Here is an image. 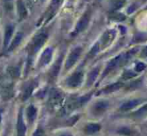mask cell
Segmentation results:
<instances>
[{
    "label": "cell",
    "mask_w": 147,
    "mask_h": 136,
    "mask_svg": "<svg viewBox=\"0 0 147 136\" xmlns=\"http://www.w3.org/2000/svg\"><path fill=\"white\" fill-rule=\"evenodd\" d=\"M37 85V82L36 80H31L28 83H26L25 85L23 86V89H22V93H21V99L23 101L27 100L28 98L31 96L32 92L34 91L35 87Z\"/></svg>",
    "instance_id": "cell-10"
},
{
    "label": "cell",
    "mask_w": 147,
    "mask_h": 136,
    "mask_svg": "<svg viewBox=\"0 0 147 136\" xmlns=\"http://www.w3.org/2000/svg\"><path fill=\"white\" fill-rule=\"evenodd\" d=\"M146 114H147V103L141 105L137 110L134 111L133 113H131V116L135 117V118H139V117H143Z\"/></svg>",
    "instance_id": "cell-24"
},
{
    "label": "cell",
    "mask_w": 147,
    "mask_h": 136,
    "mask_svg": "<svg viewBox=\"0 0 147 136\" xmlns=\"http://www.w3.org/2000/svg\"><path fill=\"white\" fill-rule=\"evenodd\" d=\"M142 83V79L140 78L139 80H135V81H132L131 83L127 84L125 85V89L126 90H133V89H136L137 87H139Z\"/></svg>",
    "instance_id": "cell-28"
},
{
    "label": "cell",
    "mask_w": 147,
    "mask_h": 136,
    "mask_svg": "<svg viewBox=\"0 0 147 136\" xmlns=\"http://www.w3.org/2000/svg\"><path fill=\"white\" fill-rule=\"evenodd\" d=\"M117 133L121 136H138V131L130 126H122L117 129Z\"/></svg>",
    "instance_id": "cell-16"
},
{
    "label": "cell",
    "mask_w": 147,
    "mask_h": 136,
    "mask_svg": "<svg viewBox=\"0 0 147 136\" xmlns=\"http://www.w3.org/2000/svg\"><path fill=\"white\" fill-rule=\"evenodd\" d=\"M83 130L85 134L93 135L101 130V124H99V123H88L84 126Z\"/></svg>",
    "instance_id": "cell-17"
},
{
    "label": "cell",
    "mask_w": 147,
    "mask_h": 136,
    "mask_svg": "<svg viewBox=\"0 0 147 136\" xmlns=\"http://www.w3.org/2000/svg\"><path fill=\"white\" fill-rule=\"evenodd\" d=\"M146 68V65L144 64L143 62H138L135 64V67H134V71L136 72V73H140V72H142L144 69Z\"/></svg>",
    "instance_id": "cell-32"
},
{
    "label": "cell",
    "mask_w": 147,
    "mask_h": 136,
    "mask_svg": "<svg viewBox=\"0 0 147 136\" xmlns=\"http://www.w3.org/2000/svg\"><path fill=\"white\" fill-rule=\"evenodd\" d=\"M143 101H144V99H142V98L130 99L120 105L119 111H121V112H128V111H131V110H133V109H135L136 107H138V105H141L142 103H143Z\"/></svg>",
    "instance_id": "cell-8"
},
{
    "label": "cell",
    "mask_w": 147,
    "mask_h": 136,
    "mask_svg": "<svg viewBox=\"0 0 147 136\" xmlns=\"http://www.w3.org/2000/svg\"><path fill=\"white\" fill-rule=\"evenodd\" d=\"M146 126H147V123H146Z\"/></svg>",
    "instance_id": "cell-40"
},
{
    "label": "cell",
    "mask_w": 147,
    "mask_h": 136,
    "mask_svg": "<svg viewBox=\"0 0 147 136\" xmlns=\"http://www.w3.org/2000/svg\"><path fill=\"white\" fill-rule=\"evenodd\" d=\"M52 55H53V49L51 47H47L42 52V54H41L40 59H39L38 67H44L47 64H49V62L52 59Z\"/></svg>",
    "instance_id": "cell-11"
},
{
    "label": "cell",
    "mask_w": 147,
    "mask_h": 136,
    "mask_svg": "<svg viewBox=\"0 0 147 136\" xmlns=\"http://www.w3.org/2000/svg\"><path fill=\"white\" fill-rule=\"evenodd\" d=\"M99 72H100V67H96L94 68L93 70H91L88 74V77H87V81H86V85L87 87L91 86L95 81H96L97 77L99 75Z\"/></svg>",
    "instance_id": "cell-21"
},
{
    "label": "cell",
    "mask_w": 147,
    "mask_h": 136,
    "mask_svg": "<svg viewBox=\"0 0 147 136\" xmlns=\"http://www.w3.org/2000/svg\"><path fill=\"white\" fill-rule=\"evenodd\" d=\"M22 39H23V33H22V32H17L15 36H14V39L12 40L11 44H10L9 47L7 48L8 52H11V51H13L14 49H15L16 47L20 44V42L22 41Z\"/></svg>",
    "instance_id": "cell-22"
},
{
    "label": "cell",
    "mask_w": 147,
    "mask_h": 136,
    "mask_svg": "<svg viewBox=\"0 0 147 136\" xmlns=\"http://www.w3.org/2000/svg\"><path fill=\"white\" fill-rule=\"evenodd\" d=\"M140 56H141L142 58H145V57H147V46L142 49L141 53H140Z\"/></svg>",
    "instance_id": "cell-34"
},
{
    "label": "cell",
    "mask_w": 147,
    "mask_h": 136,
    "mask_svg": "<svg viewBox=\"0 0 147 136\" xmlns=\"http://www.w3.org/2000/svg\"><path fill=\"white\" fill-rule=\"evenodd\" d=\"M32 136H45V130L43 129L42 126H39L38 128L34 131Z\"/></svg>",
    "instance_id": "cell-33"
},
{
    "label": "cell",
    "mask_w": 147,
    "mask_h": 136,
    "mask_svg": "<svg viewBox=\"0 0 147 136\" xmlns=\"http://www.w3.org/2000/svg\"><path fill=\"white\" fill-rule=\"evenodd\" d=\"M109 19L115 22H120V21H124L126 19V16L122 13H119V12H114V13H111L109 15Z\"/></svg>",
    "instance_id": "cell-26"
},
{
    "label": "cell",
    "mask_w": 147,
    "mask_h": 136,
    "mask_svg": "<svg viewBox=\"0 0 147 136\" xmlns=\"http://www.w3.org/2000/svg\"><path fill=\"white\" fill-rule=\"evenodd\" d=\"M62 1H63V0H52V1H51V5H50L51 15H50V17L53 15V13H55V11H56V9L59 7V5L61 4Z\"/></svg>",
    "instance_id": "cell-30"
},
{
    "label": "cell",
    "mask_w": 147,
    "mask_h": 136,
    "mask_svg": "<svg viewBox=\"0 0 147 136\" xmlns=\"http://www.w3.org/2000/svg\"><path fill=\"white\" fill-rule=\"evenodd\" d=\"M2 110H0V123H1V120H2Z\"/></svg>",
    "instance_id": "cell-37"
},
{
    "label": "cell",
    "mask_w": 147,
    "mask_h": 136,
    "mask_svg": "<svg viewBox=\"0 0 147 136\" xmlns=\"http://www.w3.org/2000/svg\"><path fill=\"white\" fill-rule=\"evenodd\" d=\"M26 1H27V3L29 4V6H33V4L35 3L36 0H26Z\"/></svg>",
    "instance_id": "cell-35"
},
{
    "label": "cell",
    "mask_w": 147,
    "mask_h": 136,
    "mask_svg": "<svg viewBox=\"0 0 147 136\" xmlns=\"http://www.w3.org/2000/svg\"><path fill=\"white\" fill-rule=\"evenodd\" d=\"M115 36H116V31L114 29H110L105 31L102 34V36H101L100 41H99L101 49H105L106 47H108L115 39Z\"/></svg>",
    "instance_id": "cell-7"
},
{
    "label": "cell",
    "mask_w": 147,
    "mask_h": 136,
    "mask_svg": "<svg viewBox=\"0 0 147 136\" xmlns=\"http://www.w3.org/2000/svg\"><path fill=\"white\" fill-rule=\"evenodd\" d=\"M7 73L11 78L15 79L20 76V67L19 66H9L7 68Z\"/></svg>",
    "instance_id": "cell-25"
},
{
    "label": "cell",
    "mask_w": 147,
    "mask_h": 136,
    "mask_svg": "<svg viewBox=\"0 0 147 136\" xmlns=\"http://www.w3.org/2000/svg\"><path fill=\"white\" fill-rule=\"evenodd\" d=\"M14 32V26L12 24L6 26L5 32H4V39H3V48L6 49L7 47H9V42L10 39L12 37V34Z\"/></svg>",
    "instance_id": "cell-15"
},
{
    "label": "cell",
    "mask_w": 147,
    "mask_h": 136,
    "mask_svg": "<svg viewBox=\"0 0 147 136\" xmlns=\"http://www.w3.org/2000/svg\"><path fill=\"white\" fill-rule=\"evenodd\" d=\"M37 108L34 106V105H29V106L26 108V111H25V114H26V119L29 123H33L35 121L37 117Z\"/></svg>",
    "instance_id": "cell-18"
},
{
    "label": "cell",
    "mask_w": 147,
    "mask_h": 136,
    "mask_svg": "<svg viewBox=\"0 0 147 136\" xmlns=\"http://www.w3.org/2000/svg\"><path fill=\"white\" fill-rule=\"evenodd\" d=\"M17 136H26V124L25 121H24L23 117V112L22 110L19 111L17 117Z\"/></svg>",
    "instance_id": "cell-12"
},
{
    "label": "cell",
    "mask_w": 147,
    "mask_h": 136,
    "mask_svg": "<svg viewBox=\"0 0 147 136\" xmlns=\"http://www.w3.org/2000/svg\"><path fill=\"white\" fill-rule=\"evenodd\" d=\"M147 40V35L144 33H138L133 37V43H137V42H143V41Z\"/></svg>",
    "instance_id": "cell-31"
},
{
    "label": "cell",
    "mask_w": 147,
    "mask_h": 136,
    "mask_svg": "<svg viewBox=\"0 0 147 136\" xmlns=\"http://www.w3.org/2000/svg\"><path fill=\"white\" fill-rule=\"evenodd\" d=\"M125 3H126V0H113L110 6V13L116 12L117 10H119L120 8L123 7Z\"/></svg>",
    "instance_id": "cell-23"
},
{
    "label": "cell",
    "mask_w": 147,
    "mask_h": 136,
    "mask_svg": "<svg viewBox=\"0 0 147 136\" xmlns=\"http://www.w3.org/2000/svg\"><path fill=\"white\" fill-rule=\"evenodd\" d=\"M124 86L123 82L122 81H118V82H115V83H112V84H109L107 85L106 87H104L102 90L100 91V93L102 94H109V93H112V92H115V91H118L119 89H121L122 87Z\"/></svg>",
    "instance_id": "cell-14"
},
{
    "label": "cell",
    "mask_w": 147,
    "mask_h": 136,
    "mask_svg": "<svg viewBox=\"0 0 147 136\" xmlns=\"http://www.w3.org/2000/svg\"><path fill=\"white\" fill-rule=\"evenodd\" d=\"M124 64V61H123V54H119L117 55L116 57H114V58H112L110 61H109L108 63H107L106 67H105L104 71H103L102 73V79L104 77H106L107 75H108L110 72H112L113 70H115L118 66H120V65Z\"/></svg>",
    "instance_id": "cell-5"
},
{
    "label": "cell",
    "mask_w": 147,
    "mask_h": 136,
    "mask_svg": "<svg viewBox=\"0 0 147 136\" xmlns=\"http://www.w3.org/2000/svg\"><path fill=\"white\" fill-rule=\"evenodd\" d=\"M84 73L83 71H76L73 74L69 76L67 79L65 80V84L67 87L69 88H77L83 82Z\"/></svg>",
    "instance_id": "cell-3"
},
{
    "label": "cell",
    "mask_w": 147,
    "mask_h": 136,
    "mask_svg": "<svg viewBox=\"0 0 147 136\" xmlns=\"http://www.w3.org/2000/svg\"><path fill=\"white\" fill-rule=\"evenodd\" d=\"M109 108V102L107 100H98L91 106V114L95 117L102 116Z\"/></svg>",
    "instance_id": "cell-4"
},
{
    "label": "cell",
    "mask_w": 147,
    "mask_h": 136,
    "mask_svg": "<svg viewBox=\"0 0 147 136\" xmlns=\"http://www.w3.org/2000/svg\"><path fill=\"white\" fill-rule=\"evenodd\" d=\"M41 1H44V0H41Z\"/></svg>",
    "instance_id": "cell-39"
},
{
    "label": "cell",
    "mask_w": 147,
    "mask_h": 136,
    "mask_svg": "<svg viewBox=\"0 0 147 136\" xmlns=\"http://www.w3.org/2000/svg\"><path fill=\"white\" fill-rule=\"evenodd\" d=\"M1 96L4 100H8L13 96V87L12 84H5L1 88Z\"/></svg>",
    "instance_id": "cell-20"
},
{
    "label": "cell",
    "mask_w": 147,
    "mask_h": 136,
    "mask_svg": "<svg viewBox=\"0 0 147 136\" xmlns=\"http://www.w3.org/2000/svg\"><path fill=\"white\" fill-rule=\"evenodd\" d=\"M47 38H48L47 33L41 32V33L37 34L36 36L32 39V41H31V43L29 45V50H28L29 51V52H28V59H29L28 65L30 64L31 60H32L33 57L36 55V53L38 52V51L41 49V47L44 45V43L46 42Z\"/></svg>",
    "instance_id": "cell-1"
},
{
    "label": "cell",
    "mask_w": 147,
    "mask_h": 136,
    "mask_svg": "<svg viewBox=\"0 0 147 136\" xmlns=\"http://www.w3.org/2000/svg\"><path fill=\"white\" fill-rule=\"evenodd\" d=\"M17 14L20 21L27 17V14H28L27 8H26L25 4L23 3L22 0H18L17 1Z\"/></svg>",
    "instance_id": "cell-19"
},
{
    "label": "cell",
    "mask_w": 147,
    "mask_h": 136,
    "mask_svg": "<svg viewBox=\"0 0 147 136\" xmlns=\"http://www.w3.org/2000/svg\"><path fill=\"white\" fill-rule=\"evenodd\" d=\"M98 1H100V0H98Z\"/></svg>",
    "instance_id": "cell-41"
},
{
    "label": "cell",
    "mask_w": 147,
    "mask_h": 136,
    "mask_svg": "<svg viewBox=\"0 0 147 136\" xmlns=\"http://www.w3.org/2000/svg\"><path fill=\"white\" fill-rule=\"evenodd\" d=\"M4 1H5V2H6V3H7V2H11V1H12V0H4Z\"/></svg>",
    "instance_id": "cell-38"
},
{
    "label": "cell",
    "mask_w": 147,
    "mask_h": 136,
    "mask_svg": "<svg viewBox=\"0 0 147 136\" xmlns=\"http://www.w3.org/2000/svg\"><path fill=\"white\" fill-rule=\"evenodd\" d=\"M137 75L135 71H131V70H125L122 74V80H130L134 78Z\"/></svg>",
    "instance_id": "cell-29"
},
{
    "label": "cell",
    "mask_w": 147,
    "mask_h": 136,
    "mask_svg": "<svg viewBox=\"0 0 147 136\" xmlns=\"http://www.w3.org/2000/svg\"><path fill=\"white\" fill-rule=\"evenodd\" d=\"M62 59H63V55H61V56L57 59L56 62L54 63V65L51 67L50 71H49V78H50V80H55V79H56L57 75H58V73L60 71V68H61Z\"/></svg>",
    "instance_id": "cell-13"
},
{
    "label": "cell",
    "mask_w": 147,
    "mask_h": 136,
    "mask_svg": "<svg viewBox=\"0 0 147 136\" xmlns=\"http://www.w3.org/2000/svg\"><path fill=\"white\" fill-rule=\"evenodd\" d=\"M81 53H82V47L77 46L74 49H72V51L70 52V54L68 55L67 59H66L65 70H69L70 68H72L74 66V64H75L78 59H79Z\"/></svg>",
    "instance_id": "cell-6"
},
{
    "label": "cell",
    "mask_w": 147,
    "mask_h": 136,
    "mask_svg": "<svg viewBox=\"0 0 147 136\" xmlns=\"http://www.w3.org/2000/svg\"><path fill=\"white\" fill-rule=\"evenodd\" d=\"M62 100H63V95L62 93L57 89H52L49 92V98L48 102L50 104V106L55 107L58 106L59 104H61Z\"/></svg>",
    "instance_id": "cell-9"
},
{
    "label": "cell",
    "mask_w": 147,
    "mask_h": 136,
    "mask_svg": "<svg viewBox=\"0 0 147 136\" xmlns=\"http://www.w3.org/2000/svg\"><path fill=\"white\" fill-rule=\"evenodd\" d=\"M100 49H101L100 43L96 42L94 45H93L92 48L90 49V51H89V53H88V55H87V58H93L95 55L98 54V52L100 51Z\"/></svg>",
    "instance_id": "cell-27"
},
{
    "label": "cell",
    "mask_w": 147,
    "mask_h": 136,
    "mask_svg": "<svg viewBox=\"0 0 147 136\" xmlns=\"http://www.w3.org/2000/svg\"><path fill=\"white\" fill-rule=\"evenodd\" d=\"M60 136H73L71 134V133H68V132H65V133H62Z\"/></svg>",
    "instance_id": "cell-36"
},
{
    "label": "cell",
    "mask_w": 147,
    "mask_h": 136,
    "mask_svg": "<svg viewBox=\"0 0 147 136\" xmlns=\"http://www.w3.org/2000/svg\"><path fill=\"white\" fill-rule=\"evenodd\" d=\"M90 18H91V10L88 9L87 11H85V13L80 17V19L78 20L77 24L75 26V29L72 32V36H76L77 34L83 32L84 30L87 28L89 22H90Z\"/></svg>",
    "instance_id": "cell-2"
}]
</instances>
